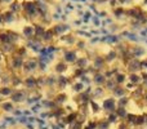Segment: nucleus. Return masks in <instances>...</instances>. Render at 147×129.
Listing matches in <instances>:
<instances>
[{
  "label": "nucleus",
  "instance_id": "1",
  "mask_svg": "<svg viewBox=\"0 0 147 129\" xmlns=\"http://www.w3.org/2000/svg\"><path fill=\"white\" fill-rule=\"evenodd\" d=\"M117 109V99L115 97L110 96V97H105L102 99V110L110 114V112H115Z\"/></svg>",
  "mask_w": 147,
  "mask_h": 129
},
{
  "label": "nucleus",
  "instance_id": "2",
  "mask_svg": "<svg viewBox=\"0 0 147 129\" xmlns=\"http://www.w3.org/2000/svg\"><path fill=\"white\" fill-rule=\"evenodd\" d=\"M39 67V59L38 58H27L25 62H23V66H22V71L25 74H32L38 70Z\"/></svg>",
  "mask_w": 147,
  "mask_h": 129
},
{
  "label": "nucleus",
  "instance_id": "3",
  "mask_svg": "<svg viewBox=\"0 0 147 129\" xmlns=\"http://www.w3.org/2000/svg\"><path fill=\"white\" fill-rule=\"evenodd\" d=\"M124 67L127 68L128 74L129 72L140 74L141 71H142V62H141V59H138V58H132V59H129L128 62H125Z\"/></svg>",
  "mask_w": 147,
  "mask_h": 129
},
{
  "label": "nucleus",
  "instance_id": "4",
  "mask_svg": "<svg viewBox=\"0 0 147 129\" xmlns=\"http://www.w3.org/2000/svg\"><path fill=\"white\" fill-rule=\"evenodd\" d=\"M27 91H25V89H14L12 96H10V101L13 103H22L27 99Z\"/></svg>",
  "mask_w": 147,
  "mask_h": 129
},
{
  "label": "nucleus",
  "instance_id": "5",
  "mask_svg": "<svg viewBox=\"0 0 147 129\" xmlns=\"http://www.w3.org/2000/svg\"><path fill=\"white\" fill-rule=\"evenodd\" d=\"M92 66L94 67V70H96L97 72H103L107 68V63H106V61H105L103 56H94L93 59H92Z\"/></svg>",
  "mask_w": 147,
  "mask_h": 129
},
{
  "label": "nucleus",
  "instance_id": "6",
  "mask_svg": "<svg viewBox=\"0 0 147 129\" xmlns=\"http://www.w3.org/2000/svg\"><path fill=\"white\" fill-rule=\"evenodd\" d=\"M145 88H143V85H137V88L134 89L133 92H130L129 93V97H130V99L132 101H134V102H141L142 101V98H143V94H145Z\"/></svg>",
  "mask_w": 147,
  "mask_h": 129
},
{
  "label": "nucleus",
  "instance_id": "7",
  "mask_svg": "<svg viewBox=\"0 0 147 129\" xmlns=\"http://www.w3.org/2000/svg\"><path fill=\"white\" fill-rule=\"evenodd\" d=\"M78 58H79L78 53H76V51H74V49H66V51L63 52V57H62V59H63L67 65L69 63H75Z\"/></svg>",
  "mask_w": 147,
  "mask_h": 129
},
{
  "label": "nucleus",
  "instance_id": "8",
  "mask_svg": "<svg viewBox=\"0 0 147 129\" xmlns=\"http://www.w3.org/2000/svg\"><path fill=\"white\" fill-rule=\"evenodd\" d=\"M23 62H25V59L22 58V57H20V56H12L10 57V66L9 67H12L14 71H17V70H21L22 68V66H23Z\"/></svg>",
  "mask_w": 147,
  "mask_h": 129
},
{
  "label": "nucleus",
  "instance_id": "9",
  "mask_svg": "<svg viewBox=\"0 0 147 129\" xmlns=\"http://www.w3.org/2000/svg\"><path fill=\"white\" fill-rule=\"evenodd\" d=\"M23 85H25L26 91H34L38 88V83H36V78L32 75H28L27 78L23 80Z\"/></svg>",
  "mask_w": 147,
  "mask_h": 129
},
{
  "label": "nucleus",
  "instance_id": "10",
  "mask_svg": "<svg viewBox=\"0 0 147 129\" xmlns=\"http://www.w3.org/2000/svg\"><path fill=\"white\" fill-rule=\"evenodd\" d=\"M103 57H105V61H106L107 66L114 65L115 62L119 61V54H117V52L115 51V49H111L110 52H107V54L106 56H103Z\"/></svg>",
  "mask_w": 147,
  "mask_h": 129
},
{
  "label": "nucleus",
  "instance_id": "11",
  "mask_svg": "<svg viewBox=\"0 0 147 129\" xmlns=\"http://www.w3.org/2000/svg\"><path fill=\"white\" fill-rule=\"evenodd\" d=\"M69 84H72V80L70 78H67V76H65L63 74L62 75H58L57 76V86H58L59 89H65Z\"/></svg>",
  "mask_w": 147,
  "mask_h": 129
},
{
  "label": "nucleus",
  "instance_id": "12",
  "mask_svg": "<svg viewBox=\"0 0 147 129\" xmlns=\"http://www.w3.org/2000/svg\"><path fill=\"white\" fill-rule=\"evenodd\" d=\"M111 94L115 98H121V97H124V96H129V93H128L127 89L124 88V85H117L116 88L111 92Z\"/></svg>",
  "mask_w": 147,
  "mask_h": 129
},
{
  "label": "nucleus",
  "instance_id": "13",
  "mask_svg": "<svg viewBox=\"0 0 147 129\" xmlns=\"http://www.w3.org/2000/svg\"><path fill=\"white\" fill-rule=\"evenodd\" d=\"M92 81L96 84L97 86H103L105 81H106V76L103 75V72H96L92 78Z\"/></svg>",
  "mask_w": 147,
  "mask_h": 129
},
{
  "label": "nucleus",
  "instance_id": "14",
  "mask_svg": "<svg viewBox=\"0 0 147 129\" xmlns=\"http://www.w3.org/2000/svg\"><path fill=\"white\" fill-rule=\"evenodd\" d=\"M67 94L63 93V92H59V93H56V96H54L53 101L56 102L57 106H62V105H65L67 102Z\"/></svg>",
  "mask_w": 147,
  "mask_h": 129
},
{
  "label": "nucleus",
  "instance_id": "15",
  "mask_svg": "<svg viewBox=\"0 0 147 129\" xmlns=\"http://www.w3.org/2000/svg\"><path fill=\"white\" fill-rule=\"evenodd\" d=\"M75 66L79 68H86L90 66V58L89 57H79L75 62Z\"/></svg>",
  "mask_w": 147,
  "mask_h": 129
},
{
  "label": "nucleus",
  "instance_id": "16",
  "mask_svg": "<svg viewBox=\"0 0 147 129\" xmlns=\"http://www.w3.org/2000/svg\"><path fill=\"white\" fill-rule=\"evenodd\" d=\"M114 80L116 81L117 85H124L128 80V72H121V71H120V72H117L116 75L114 76Z\"/></svg>",
  "mask_w": 147,
  "mask_h": 129
},
{
  "label": "nucleus",
  "instance_id": "17",
  "mask_svg": "<svg viewBox=\"0 0 147 129\" xmlns=\"http://www.w3.org/2000/svg\"><path fill=\"white\" fill-rule=\"evenodd\" d=\"M67 63L62 59V61H58L56 65H54V72L56 74H59V75H62L63 72H66L67 71Z\"/></svg>",
  "mask_w": 147,
  "mask_h": 129
},
{
  "label": "nucleus",
  "instance_id": "18",
  "mask_svg": "<svg viewBox=\"0 0 147 129\" xmlns=\"http://www.w3.org/2000/svg\"><path fill=\"white\" fill-rule=\"evenodd\" d=\"M128 81L136 84V85H142V79H141V75L137 72H129L128 74Z\"/></svg>",
  "mask_w": 147,
  "mask_h": 129
},
{
  "label": "nucleus",
  "instance_id": "19",
  "mask_svg": "<svg viewBox=\"0 0 147 129\" xmlns=\"http://www.w3.org/2000/svg\"><path fill=\"white\" fill-rule=\"evenodd\" d=\"M107 92L105 91L103 86H97V88L93 89V93H92V99H97V98H101V97H105Z\"/></svg>",
  "mask_w": 147,
  "mask_h": 129
},
{
  "label": "nucleus",
  "instance_id": "20",
  "mask_svg": "<svg viewBox=\"0 0 147 129\" xmlns=\"http://www.w3.org/2000/svg\"><path fill=\"white\" fill-rule=\"evenodd\" d=\"M116 86H117V84H116V81H115L114 79H106V81H105V84H103L105 91L110 92V93H111V92L114 91Z\"/></svg>",
  "mask_w": 147,
  "mask_h": 129
},
{
  "label": "nucleus",
  "instance_id": "21",
  "mask_svg": "<svg viewBox=\"0 0 147 129\" xmlns=\"http://www.w3.org/2000/svg\"><path fill=\"white\" fill-rule=\"evenodd\" d=\"M0 109L5 112H13L14 111V103L12 101H4L0 103Z\"/></svg>",
  "mask_w": 147,
  "mask_h": 129
},
{
  "label": "nucleus",
  "instance_id": "22",
  "mask_svg": "<svg viewBox=\"0 0 147 129\" xmlns=\"http://www.w3.org/2000/svg\"><path fill=\"white\" fill-rule=\"evenodd\" d=\"M76 118H78V111H74V112L66 114V116L63 118V120H65V123H66V125H70L71 123L76 122Z\"/></svg>",
  "mask_w": 147,
  "mask_h": 129
},
{
  "label": "nucleus",
  "instance_id": "23",
  "mask_svg": "<svg viewBox=\"0 0 147 129\" xmlns=\"http://www.w3.org/2000/svg\"><path fill=\"white\" fill-rule=\"evenodd\" d=\"M10 80H12V76H9L8 74L0 75V85L1 86H10Z\"/></svg>",
  "mask_w": 147,
  "mask_h": 129
},
{
  "label": "nucleus",
  "instance_id": "24",
  "mask_svg": "<svg viewBox=\"0 0 147 129\" xmlns=\"http://www.w3.org/2000/svg\"><path fill=\"white\" fill-rule=\"evenodd\" d=\"M132 102L129 96H124L121 98H117V107H128V105Z\"/></svg>",
  "mask_w": 147,
  "mask_h": 129
},
{
  "label": "nucleus",
  "instance_id": "25",
  "mask_svg": "<svg viewBox=\"0 0 147 129\" xmlns=\"http://www.w3.org/2000/svg\"><path fill=\"white\" fill-rule=\"evenodd\" d=\"M146 125V118H145V114H141V115H137V119H136V124H134V129L137 128H141Z\"/></svg>",
  "mask_w": 147,
  "mask_h": 129
},
{
  "label": "nucleus",
  "instance_id": "26",
  "mask_svg": "<svg viewBox=\"0 0 147 129\" xmlns=\"http://www.w3.org/2000/svg\"><path fill=\"white\" fill-rule=\"evenodd\" d=\"M47 86L51 88V89L56 88L57 86V76H54V75L47 76Z\"/></svg>",
  "mask_w": 147,
  "mask_h": 129
},
{
  "label": "nucleus",
  "instance_id": "27",
  "mask_svg": "<svg viewBox=\"0 0 147 129\" xmlns=\"http://www.w3.org/2000/svg\"><path fill=\"white\" fill-rule=\"evenodd\" d=\"M10 85H13L14 88H18L20 85H23V80L21 79V76H18V75H12Z\"/></svg>",
  "mask_w": 147,
  "mask_h": 129
},
{
  "label": "nucleus",
  "instance_id": "28",
  "mask_svg": "<svg viewBox=\"0 0 147 129\" xmlns=\"http://www.w3.org/2000/svg\"><path fill=\"white\" fill-rule=\"evenodd\" d=\"M115 112H116V115L119 116L120 120H125V118H127V115H128L127 107H117Z\"/></svg>",
  "mask_w": 147,
  "mask_h": 129
},
{
  "label": "nucleus",
  "instance_id": "29",
  "mask_svg": "<svg viewBox=\"0 0 147 129\" xmlns=\"http://www.w3.org/2000/svg\"><path fill=\"white\" fill-rule=\"evenodd\" d=\"M13 89L10 86H0V97H10Z\"/></svg>",
  "mask_w": 147,
  "mask_h": 129
},
{
  "label": "nucleus",
  "instance_id": "30",
  "mask_svg": "<svg viewBox=\"0 0 147 129\" xmlns=\"http://www.w3.org/2000/svg\"><path fill=\"white\" fill-rule=\"evenodd\" d=\"M41 105H43L45 109H48V110H54L57 107V105H56V102L53 101V99H44L43 102H41Z\"/></svg>",
  "mask_w": 147,
  "mask_h": 129
},
{
  "label": "nucleus",
  "instance_id": "31",
  "mask_svg": "<svg viewBox=\"0 0 147 129\" xmlns=\"http://www.w3.org/2000/svg\"><path fill=\"white\" fill-rule=\"evenodd\" d=\"M106 119H107V122H109L110 124H116V123L120 120L119 116L116 115V112H110V114H107Z\"/></svg>",
  "mask_w": 147,
  "mask_h": 129
},
{
  "label": "nucleus",
  "instance_id": "32",
  "mask_svg": "<svg viewBox=\"0 0 147 129\" xmlns=\"http://www.w3.org/2000/svg\"><path fill=\"white\" fill-rule=\"evenodd\" d=\"M97 127H98V129H110L111 124L107 122L106 118H103L101 120H97Z\"/></svg>",
  "mask_w": 147,
  "mask_h": 129
},
{
  "label": "nucleus",
  "instance_id": "33",
  "mask_svg": "<svg viewBox=\"0 0 147 129\" xmlns=\"http://www.w3.org/2000/svg\"><path fill=\"white\" fill-rule=\"evenodd\" d=\"M89 106L92 107V111L94 112V114H98L99 111H101V105H98V102L96 101V99H90V102H89Z\"/></svg>",
  "mask_w": 147,
  "mask_h": 129
},
{
  "label": "nucleus",
  "instance_id": "34",
  "mask_svg": "<svg viewBox=\"0 0 147 129\" xmlns=\"http://www.w3.org/2000/svg\"><path fill=\"white\" fill-rule=\"evenodd\" d=\"M84 88H85V85H84L81 81H78V83L72 84V91L75 92V93H81V92H84Z\"/></svg>",
  "mask_w": 147,
  "mask_h": 129
},
{
  "label": "nucleus",
  "instance_id": "35",
  "mask_svg": "<svg viewBox=\"0 0 147 129\" xmlns=\"http://www.w3.org/2000/svg\"><path fill=\"white\" fill-rule=\"evenodd\" d=\"M13 51H16V48L12 45V44H1V53L3 54H8V53H12Z\"/></svg>",
  "mask_w": 147,
  "mask_h": 129
},
{
  "label": "nucleus",
  "instance_id": "36",
  "mask_svg": "<svg viewBox=\"0 0 147 129\" xmlns=\"http://www.w3.org/2000/svg\"><path fill=\"white\" fill-rule=\"evenodd\" d=\"M36 83H38V88H44L47 86V76H38L36 78Z\"/></svg>",
  "mask_w": 147,
  "mask_h": 129
},
{
  "label": "nucleus",
  "instance_id": "37",
  "mask_svg": "<svg viewBox=\"0 0 147 129\" xmlns=\"http://www.w3.org/2000/svg\"><path fill=\"white\" fill-rule=\"evenodd\" d=\"M124 88L127 89L128 93H130V92H133L136 88H137V85H136V84H133V83H130V81H127V83L124 84Z\"/></svg>",
  "mask_w": 147,
  "mask_h": 129
},
{
  "label": "nucleus",
  "instance_id": "38",
  "mask_svg": "<svg viewBox=\"0 0 147 129\" xmlns=\"http://www.w3.org/2000/svg\"><path fill=\"white\" fill-rule=\"evenodd\" d=\"M116 124H117L116 129H130V127L124 122V120H119V122H117Z\"/></svg>",
  "mask_w": 147,
  "mask_h": 129
},
{
  "label": "nucleus",
  "instance_id": "39",
  "mask_svg": "<svg viewBox=\"0 0 147 129\" xmlns=\"http://www.w3.org/2000/svg\"><path fill=\"white\" fill-rule=\"evenodd\" d=\"M84 125L81 124V123H79V122H74L71 123V124L69 125V129H83Z\"/></svg>",
  "mask_w": 147,
  "mask_h": 129
},
{
  "label": "nucleus",
  "instance_id": "40",
  "mask_svg": "<svg viewBox=\"0 0 147 129\" xmlns=\"http://www.w3.org/2000/svg\"><path fill=\"white\" fill-rule=\"evenodd\" d=\"M43 39H44L45 41H51L52 39H53V32H52V31H48V32H44Z\"/></svg>",
  "mask_w": 147,
  "mask_h": 129
},
{
  "label": "nucleus",
  "instance_id": "41",
  "mask_svg": "<svg viewBox=\"0 0 147 129\" xmlns=\"http://www.w3.org/2000/svg\"><path fill=\"white\" fill-rule=\"evenodd\" d=\"M47 66H48V63H45V62H41L39 61V70L41 71V72H44V71H47Z\"/></svg>",
  "mask_w": 147,
  "mask_h": 129
},
{
  "label": "nucleus",
  "instance_id": "42",
  "mask_svg": "<svg viewBox=\"0 0 147 129\" xmlns=\"http://www.w3.org/2000/svg\"><path fill=\"white\" fill-rule=\"evenodd\" d=\"M32 32H34V30H32V28H30V27L26 28V30H23V34H25L26 38H30V36L32 35Z\"/></svg>",
  "mask_w": 147,
  "mask_h": 129
},
{
  "label": "nucleus",
  "instance_id": "43",
  "mask_svg": "<svg viewBox=\"0 0 147 129\" xmlns=\"http://www.w3.org/2000/svg\"><path fill=\"white\" fill-rule=\"evenodd\" d=\"M41 106H43V105H41V103H36V105H34V106L31 107V111H34V112H38L39 110L41 109Z\"/></svg>",
  "mask_w": 147,
  "mask_h": 129
},
{
  "label": "nucleus",
  "instance_id": "44",
  "mask_svg": "<svg viewBox=\"0 0 147 129\" xmlns=\"http://www.w3.org/2000/svg\"><path fill=\"white\" fill-rule=\"evenodd\" d=\"M115 14H116V17H121V16L124 14V9H123V8H117V9L115 10Z\"/></svg>",
  "mask_w": 147,
  "mask_h": 129
},
{
  "label": "nucleus",
  "instance_id": "45",
  "mask_svg": "<svg viewBox=\"0 0 147 129\" xmlns=\"http://www.w3.org/2000/svg\"><path fill=\"white\" fill-rule=\"evenodd\" d=\"M140 75H141V79H142V83L147 81V71H141Z\"/></svg>",
  "mask_w": 147,
  "mask_h": 129
},
{
  "label": "nucleus",
  "instance_id": "46",
  "mask_svg": "<svg viewBox=\"0 0 147 129\" xmlns=\"http://www.w3.org/2000/svg\"><path fill=\"white\" fill-rule=\"evenodd\" d=\"M17 120H18L20 123H22V124H27V123H28V119H27L26 116H21V118H18Z\"/></svg>",
  "mask_w": 147,
  "mask_h": 129
},
{
  "label": "nucleus",
  "instance_id": "47",
  "mask_svg": "<svg viewBox=\"0 0 147 129\" xmlns=\"http://www.w3.org/2000/svg\"><path fill=\"white\" fill-rule=\"evenodd\" d=\"M76 47H78V49H84L85 43L84 41H76Z\"/></svg>",
  "mask_w": 147,
  "mask_h": 129
},
{
  "label": "nucleus",
  "instance_id": "48",
  "mask_svg": "<svg viewBox=\"0 0 147 129\" xmlns=\"http://www.w3.org/2000/svg\"><path fill=\"white\" fill-rule=\"evenodd\" d=\"M13 114H14L16 116H21V115H22L23 112L21 111V110H14V111H13Z\"/></svg>",
  "mask_w": 147,
  "mask_h": 129
},
{
  "label": "nucleus",
  "instance_id": "49",
  "mask_svg": "<svg viewBox=\"0 0 147 129\" xmlns=\"http://www.w3.org/2000/svg\"><path fill=\"white\" fill-rule=\"evenodd\" d=\"M26 127H27V129H34V125L31 124V123H27V124H26Z\"/></svg>",
  "mask_w": 147,
  "mask_h": 129
},
{
  "label": "nucleus",
  "instance_id": "50",
  "mask_svg": "<svg viewBox=\"0 0 147 129\" xmlns=\"http://www.w3.org/2000/svg\"><path fill=\"white\" fill-rule=\"evenodd\" d=\"M0 129H7V123H3V124H0Z\"/></svg>",
  "mask_w": 147,
  "mask_h": 129
},
{
  "label": "nucleus",
  "instance_id": "51",
  "mask_svg": "<svg viewBox=\"0 0 147 129\" xmlns=\"http://www.w3.org/2000/svg\"><path fill=\"white\" fill-rule=\"evenodd\" d=\"M142 85H143V88H145V91H147V81H143Z\"/></svg>",
  "mask_w": 147,
  "mask_h": 129
},
{
  "label": "nucleus",
  "instance_id": "52",
  "mask_svg": "<svg viewBox=\"0 0 147 129\" xmlns=\"http://www.w3.org/2000/svg\"><path fill=\"white\" fill-rule=\"evenodd\" d=\"M23 114H25V116H27V115H30V114H31V112H30V111H28V110H26V111H23Z\"/></svg>",
  "mask_w": 147,
  "mask_h": 129
},
{
  "label": "nucleus",
  "instance_id": "53",
  "mask_svg": "<svg viewBox=\"0 0 147 129\" xmlns=\"http://www.w3.org/2000/svg\"><path fill=\"white\" fill-rule=\"evenodd\" d=\"M52 129H61V128H59V127H58V125H57V124H56V125H52Z\"/></svg>",
  "mask_w": 147,
  "mask_h": 129
},
{
  "label": "nucleus",
  "instance_id": "54",
  "mask_svg": "<svg viewBox=\"0 0 147 129\" xmlns=\"http://www.w3.org/2000/svg\"><path fill=\"white\" fill-rule=\"evenodd\" d=\"M39 129H49V127H47V125H41Z\"/></svg>",
  "mask_w": 147,
  "mask_h": 129
},
{
  "label": "nucleus",
  "instance_id": "55",
  "mask_svg": "<svg viewBox=\"0 0 147 129\" xmlns=\"http://www.w3.org/2000/svg\"><path fill=\"white\" fill-rule=\"evenodd\" d=\"M3 59H4V58H3V53H1V52H0V63H1V62H3Z\"/></svg>",
  "mask_w": 147,
  "mask_h": 129
},
{
  "label": "nucleus",
  "instance_id": "56",
  "mask_svg": "<svg viewBox=\"0 0 147 129\" xmlns=\"http://www.w3.org/2000/svg\"><path fill=\"white\" fill-rule=\"evenodd\" d=\"M0 103H1V97H0Z\"/></svg>",
  "mask_w": 147,
  "mask_h": 129
},
{
  "label": "nucleus",
  "instance_id": "57",
  "mask_svg": "<svg viewBox=\"0 0 147 129\" xmlns=\"http://www.w3.org/2000/svg\"><path fill=\"white\" fill-rule=\"evenodd\" d=\"M0 75H1V68H0Z\"/></svg>",
  "mask_w": 147,
  "mask_h": 129
},
{
  "label": "nucleus",
  "instance_id": "58",
  "mask_svg": "<svg viewBox=\"0 0 147 129\" xmlns=\"http://www.w3.org/2000/svg\"><path fill=\"white\" fill-rule=\"evenodd\" d=\"M146 43H147V40H146Z\"/></svg>",
  "mask_w": 147,
  "mask_h": 129
}]
</instances>
